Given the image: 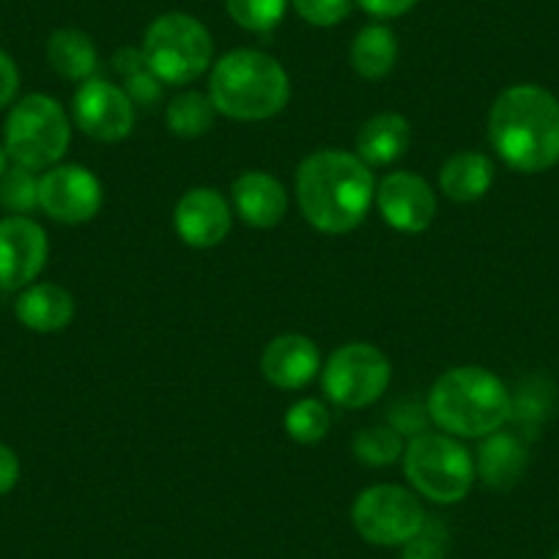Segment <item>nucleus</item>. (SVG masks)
I'll return each instance as SVG.
<instances>
[{
	"label": "nucleus",
	"mask_w": 559,
	"mask_h": 559,
	"mask_svg": "<svg viewBox=\"0 0 559 559\" xmlns=\"http://www.w3.org/2000/svg\"><path fill=\"white\" fill-rule=\"evenodd\" d=\"M112 69L118 72V78L127 80L138 72H146L148 63H146V56H143V50H138V47H121V50L112 56Z\"/></svg>",
	"instance_id": "c9c22d12"
},
{
	"label": "nucleus",
	"mask_w": 559,
	"mask_h": 559,
	"mask_svg": "<svg viewBox=\"0 0 559 559\" xmlns=\"http://www.w3.org/2000/svg\"><path fill=\"white\" fill-rule=\"evenodd\" d=\"M392 379L386 354L373 343H346L321 370L324 395L341 408H365L379 401Z\"/></svg>",
	"instance_id": "1a4fd4ad"
},
{
	"label": "nucleus",
	"mask_w": 559,
	"mask_h": 559,
	"mask_svg": "<svg viewBox=\"0 0 559 559\" xmlns=\"http://www.w3.org/2000/svg\"><path fill=\"white\" fill-rule=\"evenodd\" d=\"M450 535L439 519H428L426 526L401 546V559H448Z\"/></svg>",
	"instance_id": "cd10ccee"
},
{
	"label": "nucleus",
	"mask_w": 559,
	"mask_h": 559,
	"mask_svg": "<svg viewBox=\"0 0 559 559\" xmlns=\"http://www.w3.org/2000/svg\"><path fill=\"white\" fill-rule=\"evenodd\" d=\"M412 146V123L401 112H379L357 132V157L370 168L392 165Z\"/></svg>",
	"instance_id": "6ab92c4d"
},
{
	"label": "nucleus",
	"mask_w": 559,
	"mask_h": 559,
	"mask_svg": "<svg viewBox=\"0 0 559 559\" xmlns=\"http://www.w3.org/2000/svg\"><path fill=\"white\" fill-rule=\"evenodd\" d=\"M352 58L354 72L362 80H384L386 74L395 69L397 61V39L386 25H365L352 41Z\"/></svg>",
	"instance_id": "4be33fe9"
},
{
	"label": "nucleus",
	"mask_w": 559,
	"mask_h": 559,
	"mask_svg": "<svg viewBox=\"0 0 559 559\" xmlns=\"http://www.w3.org/2000/svg\"><path fill=\"white\" fill-rule=\"evenodd\" d=\"M50 241L45 228L25 214L0 219V288L23 292L45 269Z\"/></svg>",
	"instance_id": "f8f14e48"
},
{
	"label": "nucleus",
	"mask_w": 559,
	"mask_h": 559,
	"mask_svg": "<svg viewBox=\"0 0 559 559\" xmlns=\"http://www.w3.org/2000/svg\"><path fill=\"white\" fill-rule=\"evenodd\" d=\"M297 203L316 230L330 236L359 228L376 201L370 165L357 154L324 148L305 157L297 168Z\"/></svg>",
	"instance_id": "f257e3e1"
},
{
	"label": "nucleus",
	"mask_w": 559,
	"mask_h": 559,
	"mask_svg": "<svg viewBox=\"0 0 559 559\" xmlns=\"http://www.w3.org/2000/svg\"><path fill=\"white\" fill-rule=\"evenodd\" d=\"M214 116H217V110H214L209 94L185 91L176 99H170L168 110H165V123L174 134L192 140L201 138L214 127Z\"/></svg>",
	"instance_id": "5701e85b"
},
{
	"label": "nucleus",
	"mask_w": 559,
	"mask_h": 559,
	"mask_svg": "<svg viewBox=\"0 0 559 559\" xmlns=\"http://www.w3.org/2000/svg\"><path fill=\"white\" fill-rule=\"evenodd\" d=\"M403 448H406V442H403V437L392 426L362 428L352 444L354 455L365 466L395 464V461L403 459Z\"/></svg>",
	"instance_id": "b1692460"
},
{
	"label": "nucleus",
	"mask_w": 559,
	"mask_h": 559,
	"mask_svg": "<svg viewBox=\"0 0 559 559\" xmlns=\"http://www.w3.org/2000/svg\"><path fill=\"white\" fill-rule=\"evenodd\" d=\"M548 412V397L543 392L540 381L532 379L524 386H519V395H510V419H519V423H540Z\"/></svg>",
	"instance_id": "c756f323"
},
{
	"label": "nucleus",
	"mask_w": 559,
	"mask_h": 559,
	"mask_svg": "<svg viewBox=\"0 0 559 559\" xmlns=\"http://www.w3.org/2000/svg\"><path fill=\"white\" fill-rule=\"evenodd\" d=\"M140 50L165 85H190L212 67L214 39L201 20L170 12L148 25Z\"/></svg>",
	"instance_id": "0eeeda50"
},
{
	"label": "nucleus",
	"mask_w": 559,
	"mask_h": 559,
	"mask_svg": "<svg viewBox=\"0 0 559 559\" xmlns=\"http://www.w3.org/2000/svg\"><path fill=\"white\" fill-rule=\"evenodd\" d=\"M9 163H12V159H9L7 146H3V143H0V176L7 174V170H9Z\"/></svg>",
	"instance_id": "e433bc0d"
},
{
	"label": "nucleus",
	"mask_w": 559,
	"mask_h": 559,
	"mask_svg": "<svg viewBox=\"0 0 559 559\" xmlns=\"http://www.w3.org/2000/svg\"><path fill=\"white\" fill-rule=\"evenodd\" d=\"M299 17L316 28H332L352 12V0H292Z\"/></svg>",
	"instance_id": "c85d7f7f"
},
{
	"label": "nucleus",
	"mask_w": 559,
	"mask_h": 559,
	"mask_svg": "<svg viewBox=\"0 0 559 559\" xmlns=\"http://www.w3.org/2000/svg\"><path fill=\"white\" fill-rule=\"evenodd\" d=\"M321 352L310 337L288 332L266 343L261 354V373L277 390H302L319 376Z\"/></svg>",
	"instance_id": "2eb2a0df"
},
{
	"label": "nucleus",
	"mask_w": 559,
	"mask_h": 559,
	"mask_svg": "<svg viewBox=\"0 0 559 559\" xmlns=\"http://www.w3.org/2000/svg\"><path fill=\"white\" fill-rule=\"evenodd\" d=\"M123 91H127V96L132 99L134 110H138V107L159 105V102H163V94H165V83L152 72V69H146V72H138V74H132V78L123 80Z\"/></svg>",
	"instance_id": "7c9ffc66"
},
{
	"label": "nucleus",
	"mask_w": 559,
	"mask_h": 559,
	"mask_svg": "<svg viewBox=\"0 0 559 559\" xmlns=\"http://www.w3.org/2000/svg\"><path fill=\"white\" fill-rule=\"evenodd\" d=\"M20 91V69L9 52L0 50V110L14 105Z\"/></svg>",
	"instance_id": "473e14b6"
},
{
	"label": "nucleus",
	"mask_w": 559,
	"mask_h": 559,
	"mask_svg": "<svg viewBox=\"0 0 559 559\" xmlns=\"http://www.w3.org/2000/svg\"><path fill=\"white\" fill-rule=\"evenodd\" d=\"M105 203L102 181L83 165H56L39 176V209L63 225H83Z\"/></svg>",
	"instance_id": "9d476101"
},
{
	"label": "nucleus",
	"mask_w": 559,
	"mask_h": 559,
	"mask_svg": "<svg viewBox=\"0 0 559 559\" xmlns=\"http://www.w3.org/2000/svg\"><path fill=\"white\" fill-rule=\"evenodd\" d=\"M332 414L319 397H302L286 412V433L297 444H316L330 433Z\"/></svg>",
	"instance_id": "393cba45"
},
{
	"label": "nucleus",
	"mask_w": 559,
	"mask_h": 559,
	"mask_svg": "<svg viewBox=\"0 0 559 559\" xmlns=\"http://www.w3.org/2000/svg\"><path fill=\"white\" fill-rule=\"evenodd\" d=\"M488 140L508 168L543 174L559 163V99L540 85H510L488 112Z\"/></svg>",
	"instance_id": "f03ea898"
},
{
	"label": "nucleus",
	"mask_w": 559,
	"mask_h": 559,
	"mask_svg": "<svg viewBox=\"0 0 559 559\" xmlns=\"http://www.w3.org/2000/svg\"><path fill=\"white\" fill-rule=\"evenodd\" d=\"M526 464H530L526 444L521 442L515 433L508 431L488 433V437L483 439L475 459L477 477H480L488 488H493V491L513 488L515 483L524 477Z\"/></svg>",
	"instance_id": "a211bd4d"
},
{
	"label": "nucleus",
	"mask_w": 559,
	"mask_h": 559,
	"mask_svg": "<svg viewBox=\"0 0 559 559\" xmlns=\"http://www.w3.org/2000/svg\"><path fill=\"white\" fill-rule=\"evenodd\" d=\"M426 419H431L426 406H419V403H397L386 426L395 428L401 437H417V433H426Z\"/></svg>",
	"instance_id": "2f4dec72"
},
{
	"label": "nucleus",
	"mask_w": 559,
	"mask_h": 559,
	"mask_svg": "<svg viewBox=\"0 0 559 559\" xmlns=\"http://www.w3.org/2000/svg\"><path fill=\"white\" fill-rule=\"evenodd\" d=\"M236 217L250 228H274L288 212V192L283 181L266 170H247L230 187Z\"/></svg>",
	"instance_id": "dca6fc26"
},
{
	"label": "nucleus",
	"mask_w": 559,
	"mask_h": 559,
	"mask_svg": "<svg viewBox=\"0 0 559 559\" xmlns=\"http://www.w3.org/2000/svg\"><path fill=\"white\" fill-rule=\"evenodd\" d=\"M72 118L91 140L121 143L134 129V105L121 85L91 78L74 91Z\"/></svg>",
	"instance_id": "9b49d317"
},
{
	"label": "nucleus",
	"mask_w": 559,
	"mask_h": 559,
	"mask_svg": "<svg viewBox=\"0 0 559 559\" xmlns=\"http://www.w3.org/2000/svg\"><path fill=\"white\" fill-rule=\"evenodd\" d=\"M493 185V163L480 152L453 154L439 170V190L455 203H475Z\"/></svg>",
	"instance_id": "aec40b11"
},
{
	"label": "nucleus",
	"mask_w": 559,
	"mask_h": 559,
	"mask_svg": "<svg viewBox=\"0 0 559 559\" xmlns=\"http://www.w3.org/2000/svg\"><path fill=\"white\" fill-rule=\"evenodd\" d=\"M362 12L373 14L379 20H392V17H403L406 12H412L417 7L419 0H357Z\"/></svg>",
	"instance_id": "72a5a7b5"
},
{
	"label": "nucleus",
	"mask_w": 559,
	"mask_h": 559,
	"mask_svg": "<svg viewBox=\"0 0 559 559\" xmlns=\"http://www.w3.org/2000/svg\"><path fill=\"white\" fill-rule=\"evenodd\" d=\"M381 219L401 234H423L437 219V192L423 176L395 170L376 185Z\"/></svg>",
	"instance_id": "ddd939ff"
},
{
	"label": "nucleus",
	"mask_w": 559,
	"mask_h": 559,
	"mask_svg": "<svg viewBox=\"0 0 559 559\" xmlns=\"http://www.w3.org/2000/svg\"><path fill=\"white\" fill-rule=\"evenodd\" d=\"M401 461L412 491L433 504H459L477 480L475 459L450 433H417L406 442Z\"/></svg>",
	"instance_id": "39448f33"
},
{
	"label": "nucleus",
	"mask_w": 559,
	"mask_h": 559,
	"mask_svg": "<svg viewBox=\"0 0 559 559\" xmlns=\"http://www.w3.org/2000/svg\"><path fill=\"white\" fill-rule=\"evenodd\" d=\"M428 417L455 439H486L510 423V390L480 365H461L433 381L428 392Z\"/></svg>",
	"instance_id": "7ed1b4c3"
},
{
	"label": "nucleus",
	"mask_w": 559,
	"mask_h": 559,
	"mask_svg": "<svg viewBox=\"0 0 559 559\" xmlns=\"http://www.w3.org/2000/svg\"><path fill=\"white\" fill-rule=\"evenodd\" d=\"M72 140V121L58 99L28 94L14 102L3 127V146L12 165L28 170H50L61 165Z\"/></svg>",
	"instance_id": "423d86ee"
},
{
	"label": "nucleus",
	"mask_w": 559,
	"mask_h": 559,
	"mask_svg": "<svg viewBox=\"0 0 559 559\" xmlns=\"http://www.w3.org/2000/svg\"><path fill=\"white\" fill-rule=\"evenodd\" d=\"M292 83L283 63L261 50H234L219 58L209 78L214 110L234 121H266L283 112Z\"/></svg>",
	"instance_id": "20e7f679"
},
{
	"label": "nucleus",
	"mask_w": 559,
	"mask_h": 559,
	"mask_svg": "<svg viewBox=\"0 0 559 559\" xmlns=\"http://www.w3.org/2000/svg\"><path fill=\"white\" fill-rule=\"evenodd\" d=\"M426 521L428 513L417 493L392 483L365 488L352 504L354 530L370 546L401 548L426 526Z\"/></svg>",
	"instance_id": "6e6552de"
},
{
	"label": "nucleus",
	"mask_w": 559,
	"mask_h": 559,
	"mask_svg": "<svg viewBox=\"0 0 559 559\" xmlns=\"http://www.w3.org/2000/svg\"><path fill=\"white\" fill-rule=\"evenodd\" d=\"M14 316L25 330L39 332V335L61 332L74 319V297L56 283H31L20 292Z\"/></svg>",
	"instance_id": "f3484780"
},
{
	"label": "nucleus",
	"mask_w": 559,
	"mask_h": 559,
	"mask_svg": "<svg viewBox=\"0 0 559 559\" xmlns=\"http://www.w3.org/2000/svg\"><path fill=\"white\" fill-rule=\"evenodd\" d=\"M174 225L179 239L195 250L223 245L234 225V209L214 187H192L174 209Z\"/></svg>",
	"instance_id": "4468645a"
},
{
	"label": "nucleus",
	"mask_w": 559,
	"mask_h": 559,
	"mask_svg": "<svg viewBox=\"0 0 559 559\" xmlns=\"http://www.w3.org/2000/svg\"><path fill=\"white\" fill-rule=\"evenodd\" d=\"M47 63L63 80L85 83V80L96 78L99 52H96V45L88 34L78 28H61L47 39Z\"/></svg>",
	"instance_id": "412c9836"
},
{
	"label": "nucleus",
	"mask_w": 559,
	"mask_h": 559,
	"mask_svg": "<svg viewBox=\"0 0 559 559\" xmlns=\"http://www.w3.org/2000/svg\"><path fill=\"white\" fill-rule=\"evenodd\" d=\"M0 206L9 214H25V217L34 209H39V176H36V170L9 165L7 174L0 176Z\"/></svg>",
	"instance_id": "a878e982"
},
{
	"label": "nucleus",
	"mask_w": 559,
	"mask_h": 559,
	"mask_svg": "<svg viewBox=\"0 0 559 559\" xmlns=\"http://www.w3.org/2000/svg\"><path fill=\"white\" fill-rule=\"evenodd\" d=\"M551 559H559V551H557V554H554V557H551Z\"/></svg>",
	"instance_id": "4c0bfd02"
},
{
	"label": "nucleus",
	"mask_w": 559,
	"mask_h": 559,
	"mask_svg": "<svg viewBox=\"0 0 559 559\" xmlns=\"http://www.w3.org/2000/svg\"><path fill=\"white\" fill-rule=\"evenodd\" d=\"M230 20L250 34H266L286 17L288 0H225Z\"/></svg>",
	"instance_id": "bb28decb"
},
{
	"label": "nucleus",
	"mask_w": 559,
	"mask_h": 559,
	"mask_svg": "<svg viewBox=\"0 0 559 559\" xmlns=\"http://www.w3.org/2000/svg\"><path fill=\"white\" fill-rule=\"evenodd\" d=\"M20 483V459L9 444L0 442V497L14 491Z\"/></svg>",
	"instance_id": "f704fd0d"
}]
</instances>
